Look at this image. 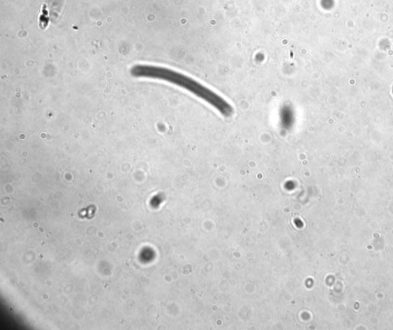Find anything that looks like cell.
<instances>
[{
  "mask_svg": "<svg viewBox=\"0 0 393 330\" xmlns=\"http://www.w3.org/2000/svg\"><path fill=\"white\" fill-rule=\"evenodd\" d=\"M131 73L135 78L158 79L175 84L202 99V101L213 106L223 117H230L234 113L232 106L226 99L202 85V83L179 72L163 67L137 65L131 70Z\"/></svg>",
  "mask_w": 393,
  "mask_h": 330,
  "instance_id": "6da1fadb",
  "label": "cell"
}]
</instances>
